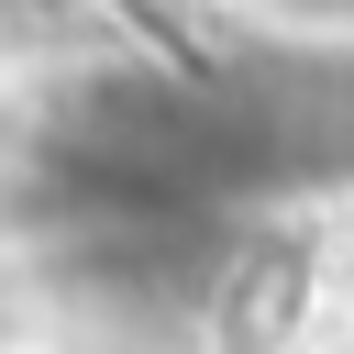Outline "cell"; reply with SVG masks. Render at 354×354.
<instances>
[{
	"label": "cell",
	"mask_w": 354,
	"mask_h": 354,
	"mask_svg": "<svg viewBox=\"0 0 354 354\" xmlns=\"http://www.w3.org/2000/svg\"><path fill=\"white\" fill-rule=\"evenodd\" d=\"M55 155L88 177L100 210H199V199H221V188L266 155V133H254L221 88L122 66V77H100V88L66 100Z\"/></svg>",
	"instance_id": "1"
},
{
	"label": "cell",
	"mask_w": 354,
	"mask_h": 354,
	"mask_svg": "<svg viewBox=\"0 0 354 354\" xmlns=\"http://www.w3.org/2000/svg\"><path fill=\"white\" fill-rule=\"evenodd\" d=\"M299 299H310V254L299 243H254L210 288V354H277L299 332Z\"/></svg>",
	"instance_id": "2"
}]
</instances>
